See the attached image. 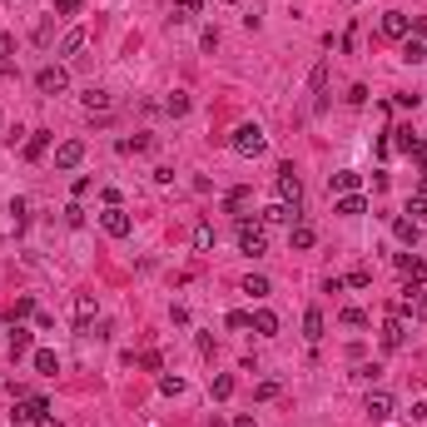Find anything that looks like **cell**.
I'll use <instances>...</instances> for the list:
<instances>
[{
	"label": "cell",
	"mask_w": 427,
	"mask_h": 427,
	"mask_svg": "<svg viewBox=\"0 0 427 427\" xmlns=\"http://www.w3.org/2000/svg\"><path fill=\"white\" fill-rule=\"evenodd\" d=\"M229 149H233V154H244V159H259L264 149H268L264 124H239V130L229 135Z\"/></svg>",
	"instance_id": "1"
},
{
	"label": "cell",
	"mask_w": 427,
	"mask_h": 427,
	"mask_svg": "<svg viewBox=\"0 0 427 427\" xmlns=\"http://www.w3.org/2000/svg\"><path fill=\"white\" fill-rule=\"evenodd\" d=\"M239 249L244 253H253V259H259V253H268V229L259 224V219H249V214H239Z\"/></svg>",
	"instance_id": "2"
},
{
	"label": "cell",
	"mask_w": 427,
	"mask_h": 427,
	"mask_svg": "<svg viewBox=\"0 0 427 427\" xmlns=\"http://www.w3.org/2000/svg\"><path fill=\"white\" fill-rule=\"evenodd\" d=\"M273 189H279V204H288V209L303 204V179L293 174V164H279V179H273Z\"/></svg>",
	"instance_id": "3"
},
{
	"label": "cell",
	"mask_w": 427,
	"mask_h": 427,
	"mask_svg": "<svg viewBox=\"0 0 427 427\" xmlns=\"http://www.w3.org/2000/svg\"><path fill=\"white\" fill-rule=\"evenodd\" d=\"M100 229L110 233V239H130L135 219H130V214H124V204H104V214H100Z\"/></svg>",
	"instance_id": "4"
},
{
	"label": "cell",
	"mask_w": 427,
	"mask_h": 427,
	"mask_svg": "<svg viewBox=\"0 0 427 427\" xmlns=\"http://www.w3.org/2000/svg\"><path fill=\"white\" fill-rule=\"evenodd\" d=\"M378 30H382V40H397V45H402V40L413 35V15H402V10H388V15L378 20Z\"/></svg>",
	"instance_id": "5"
},
{
	"label": "cell",
	"mask_w": 427,
	"mask_h": 427,
	"mask_svg": "<svg viewBox=\"0 0 427 427\" xmlns=\"http://www.w3.org/2000/svg\"><path fill=\"white\" fill-rule=\"evenodd\" d=\"M35 90L40 95H65L70 90V75L60 70V65H45V70H35Z\"/></svg>",
	"instance_id": "6"
},
{
	"label": "cell",
	"mask_w": 427,
	"mask_h": 427,
	"mask_svg": "<svg viewBox=\"0 0 427 427\" xmlns=\"http://www.w3.org/2000/svg\"><path fill=\"white\" fill-rule=\"evenodd\" d=\"M80 100H84V110H90V115H95L100 124L110 119V110H115V100H110V90H95V84H90V90H84Z\"/></svg>",
	"instance_id": "7"
},
{
	"label": "cell",
	"mask_w": 427,
	"mask_h": 427,
	"mask_svg": "<svg viewBox=\"0 0 427 427\" xmlns=\"http://www.w3.org/2000/svg\"><path fill=\"white\" fill-rule=\"evenodd\" d=\"M362 408H368V417H373V422H388V417L397 413V402H393V393H382V388H378V393H368V402H362Z\"/></svg>",
	"instance_id": "8"
},
{
	"label": "cell",
	"mask_w": 427,
	"mask_h": 427,
	"mask_svg": "<svg viewBox=\"0 0 427 427\" xmlns=\"http://www.w3.org/2000/svg\"><path fill=\"white\" fill-rule=\"evenodd\" d=\"M313 244H318V229H313V224H303V219L288 224V249H293V253H308Z\"/></svg>",
	"instance_id": "9"
},
{
	"label": "cell",
	"mask_w": 427,
	"mask_h": 427,
	"mask_svg": "<svg viewBox=\"0 0 427 427\" xmlns=\"http://www.w3.org/2000/svg\"><path fill=\"white\" fill-rule=\"evenodd\" d=\"M80 159H84V139L55 144V169H80Z\"/></svg>",
	"instance_id": "10"
},
{
	"label": "cell",
	"mask_w": 427,
	"mask_h": 427,
	"mask_svg": "<svg viewBox=\"0 0 427 427\" xmlns=\"http://www.w3.org/2000/svg\"><path fill=\"white\" fill-rule=\"evenodd\" d=\"M50 413V402L45 397H20L15 402V413H10V422H35V417H45Z\"/></svg>",
	"instance_id": "11"
},
{
	"label": "cell",
	"mask_w": 427,
	"mask_h": 427,
	"mask_svg": "<svg viewBox=\"0 0 427 427\" xmlns=\"http://www.w3.org/2000/svg\"><path fill=\"white\" fill-rule=\"evenodd\" d=\"M84 45H90V30H65V40H60V55H65V60H75V55H84Z\"/></svg>",
	"instance_id": "12"
},
{
	"label": "cell",
	"mask_w": 427,
	"mask_h": 427,
	"mask_svg": "<svg viewBox=\"0 0 427 427\" xmlns=\"http://www.w3.org/2000/svg\"><path fill=\"white\" fill-rule=\"evenodd\" d=\"M402 343H408V328H402V318H388V323H382V348L397 353Z\"/></svg>",
	"instance_id": "13"
},
{
	"label": "cell",
	"mask_w": 427,
	"mask_h": 427,
	"mask_svg": "<svg viewBox=\"0 0 427 427\" xmlns=\"http://www.w3.org/2000/svg\"><path fill=\"white\" fill-rule=\"evenodd\" d=\"M95 313H100L95 293H75V323H80V328H90V323H95Z\"/></svg>",
	"instance_id": "14"
},
{
	"label": "cell",
	"mask_w": 427,
	"mask_h": 427,
	"mask_svg": "<svg viewBox=\"0 0 427 427\" xmlns=\"http://www.w3.org/2000/svg\"><path fill=\"white\" fill-rule=\"evenodd\" d=\"M397 268H402V279H413L417 288L427 284V264H422V259H413V253H397Z\"/></svg>",
	"instance_id": "15"
},
{
	"label": "cell",
	"mask_w": 427,
	"mask_h": 427,
	"mask_svg": "<svg viewBox=\"0 0 427 427\" xmlns=\"http://www.w3.org/2000/svg\"><path fill=\"white\" fill-rule=\"evenodd\" d=\"M393 149H402V154H422V139L413 124H402V130H393Z\"/></svg>",
	"instance_id": "16"
},
{
	"label": "cell",
	"mask_w": 427,
	"mask_h": 427,
	"mask_svg": "<svg viewBox=\"0 0 427 427\" xmlns=\"http://www.w3.org/2000/svg\"><path fill=\"white\" fill-rule=\"evenodd\" d=\"M259 224L268 229V224H298V209H288V204H268L264 214H259Z\"/></svg>",
	"instance_id": "17"
},
{
	"label": "cell",
	"mask_w": 427,
	"mask_h": 427,
	"mask_svg": "<svg viewBox=\"0 0 427 427\" xmlns=\"http://www.w3.org/2000/svg\"><path fill=\"white\" fill-rule=\"evenodd\" d=\"M30 362H35V373H45V378H55V373H60V353H55V348H35V353H30Z\"/></svg>",
	"instance_id": "18"
},
{
	"label": "cell",
	"mask_w": 427,
	"mask_h": 427,
	"mask_svg": "<svg viewBox=\"0 0 427 427\" xmlns=\"http://www.w3.org/2000/svg\"><path fill=\"white\" fill-rule=\"evenodd\" d=\"M328 184H333V194H358V184H362V174H358V169H338V174H333Z\"/></svg>",
	"instance_id": "19"
},
{
	"label": "cell",
	"mask_w": 427,
	"mask_h": 427,
	"mask_svg": "<svg viewBox=\"0 0 427 427\" xmlns=\"http://www.w3.org/2000/svg\"><path fill=\"white\" fill-rule=\"evenodd\" d=\"M253 318V333H264V338H273V333H279V313H273V308H259V313H249Z\"/></svg>",
	"instance_id": "20"
},
{
	"label": "cell",
	"mask_w": 427,
	"mask_h": 427,
	"mask_svg": "<svg viewBox=\"0 0 427 427\" xmlns=\"http://www.w3.org/2000/svg\"><path fill=\"white\" fill-rule=\"evenodd\" d=\"M323 328H328L323 308H308V313H303V338H308V343H318V338H323Z\"/></svg>",
	"instance_id": "21"
},
{
	"label": "cell",
	"mask_w": 427,
	"mask_h": 427,
	"mask_svg": "<svg viewBox=\"0 0 427 427\" xmlns=\"http://www.w3.org/2000/svg\"><path fill=\"white\" fill-rule=\"evenodd\" d=\"M393 233H397V244H417V239H422V224L402 214V219H393Z\"/></svg>",
	"instance_id": "22"
},
{
	"label": "cell",
	"mask_w": 427,
	"mask_h": 427,
	"mask_svg": "<svg viewBox=\"0 0 427 427\" xmlns=\"http://www.w3.org/2000/svg\"><path fill=\"white\" fill-rule=\"evenodd\" d=\"M362 209H368V199H362V194H338V204H333V214H343V219H358Z\"/></svg>",
	"instance_id": "23"
},
{
	"label": "cell",
	"mask_w": 427,
	"mask_h": 427,
	"mask_svg": "<svg viewBox=\"0 0 427 427\" xmlns=\"http://www.w3.org/2000/svg\"><path fill=\"white\" fill-rule=\"evenodd\" d=\"M189 104H194V100H189L184 90H169V95H164V115H174V119H184V115H189Z\"/></svg>",
	"instance_id": "24"
},
{
	"label": "cell",
	"mask_w": 427,
	"mask_h": 427,
	"mask_svg": "<svg viewBox=\"0 0 427 427\" xmlns=\"http://www.w3.org/2000/svg\"><path fill=\"white\" fill-rule=\"evenodd\" d=\"M45 149H50V130H30L25 135V159H40Z\"/></svg>",
	"instance_id": "25"
},
{
	"label": "cell",
	"mask_w": 427,
	"mask_h": 427,
	"mask_svg": "<svg viewBox=\"0 0 427 427\" xmlns=\"http://www.w3.org/2000/svg\"><path fill=\"white\" fill-rule=\"evenodd\" d=\"M214 244H219V233H214V224H209V219H199V224H194V249H199V253H209Z\"/></svg>",
	"instance_id": "26"
},
{
	"label": "cell",
	"mask_w": 427,
	"mask_h": 427,
	"mask_svg": "<svg viewBox=\"0 0 427 427\" xmlns=\"http://www.w3.org/2000/svg\"><path fill=\"white\" fill-rule=\"evenodd\" d=\"M169 20H174V25H189V20H199V0H174Z\"/></svg>",
	"instance_id": "27"
},
{
	"label": "cell",
	"mask_w": 427,
	"mask_h": 427,
	"mask_svg": "<svg viewBox=\"0 0 427 427\" xmlns=\"http://www.w3.org/2000/svg\"><path fill=\"white\" fill-rule=\"evenodd\" d=\"M402 60H408V65L427 60V40H422V35H408V40H402Z\"/></svg>",
	"instance_id": "28"
},
{
	"label": "cell",
	"mask_w": 427,
	"mask_h": 427,
	"mask_svg": "<svg viewBox=\"0 0 427 427\" xmlns=\"http://www.w3.org/2000/svg\"><path fill=\"white\" fill-rule=\"evenodd\" d=\"M25 353H30V333L20 323H10V358H25Z\"/></svg>",
	"instance_id": "29"
},
{
	"label": "cell",
	"mask_w": 427,
	"mask_h": 427,
	"mask_svg": "<svg viewBox=\"0 0 427 427\" xmlns=\"http://www.w3.org/2000/svg\"><path fill=\"white\" fill-rule=\"evenodd\" d=\"M0 75H15V40L0 35Z\"/></svg>",
	"instance_id": "30"
},
{
	"label": "cell",
	"mask_w": 427,
	"mask_h": 427,
	"mask_svg": "<svg viewBox=\"0 0 427 427\" xmlns=\"http://www.w3.org/2000/svg\"><path fill=\"white\" fill-rule=\"evenodd\" d=\"M338 323H343V328H368V313H362V308H343Z\"/></svg>",
	"instance_id": "31"
},
{
	"label": "cell",
	"mask_w": 427,
	"mask_h": 427,
	"mask_svg": "<svg viewBox=\"0 0 427 427\" xmlns=\"http://www.w3.org/2000/svg\"><path fill=\"white\" fill-rule=\"evenodd\" d=\"M244 293H253V298H268V279H264V273H249V279H244Z\"/></svg>",
	"instance_id": "32"
},
{
	"label": "cell",
	"mask_w": 427,
	"mask_h": 427,
	"mask_svg": "<svg viewBox=\"0 0 427 427\" xmlns=\"http://www.w3.org/2000/svg\"><path fill=\"white\" fill-rule=\"evenodd\" d=\"M35 313V298H15L10 303V323H20V318H30Z\"/></svg>",
	"instance_id": "33"
},
{
	"label": "cell",
	"mask_w": 427,
	"mask_h": 427,
	"mask_svg": "<svg viewBox=\"0 0 427 427\" xmlns=\"http://www.w3.org/2000/svg\"><path fill=\"white\" fill-rule=\"evenodd\" d=\"M149 144H154V139H144V135H135V139H119V154H144Z\"/></svg>",
	"instance_id": "34"
},
{
	"label": "cell",
	"mask_w": 427,
	"mask_h": 427,
	"mask_svg": "<svg viewBox=\"0 0 427 427\" xmlns=\"http://www.w3.org/2000/svg\"><path fill=\"white\" fill-rule=\"evenodd\" d=\"M249 189H229V199H224V209H233V214H239V209H249Z\"/></svg>",
	"instance_id": "35"
},
{
	"label": "cell",
	"mask_w": 427,
	"mask_h": 427,
	"mask_svg": "<svg viewBox=\"0 0 427 427\" xmlns=\"http://www.w3.org/2000/svg\"><path fill=\"white\" fill-rule=\"evenodd\" d=\"M323 90H328V65L313 70V95H318V110H323Z\"/></svg>",
	"instance_id": "36"
},
{
	"label": "cell",
	"mask_w": 427,
	"mask_h": 427,
	"mask_svg": "<svg viewBox=\"0 0 427 427\" xmlns=\"http://www.w3.org/2000/svg\"><path fill=\"white\" fill-rule=\"evenodd\" d=\"M139 368H149V373H159V368H164V358H159V348H144V353H139Z\"/></svg>",
	"instance_id": "37"
},
{
	"label": "cell",
	"mask_w": 427,
	"mask_h": 427,
	"mask_svg": "<svg viewBox=\"0 0 427 427\" xmlns=\"http://www.w3.org/2000/svg\"><path fill=\"white\" fill-rule=\"evenodd\" d=\"M159 393H169V397H179V393H184V378H174V373H164V378H159Z\"/></svg>",
	"instance_id": "38"
},
{
	"label": "cell",
	"mask_w": 427,
	"mask_h": 427,
	"mask_svg": "<svg viewBox=\"0 0 427 427\" xmlns=\"http://www.w3.org/2000/svg\"><path fill=\"white\" fill-rule=\"evenodd\" d=\"M10 214H15V229L30 224V204H25V199H10Z\"/></svg>",
	"instance_id": "39"
},
{
	"label": "cell",
	"mask_w": 427,
	"mask_h": 427,
	"mask_svg": "<svg viewBox=\"0 0 427 427\" xmlns=\"http://www.w3.org/2000/svg\"><path fill=\"white\" fill-rule=\"evenodd\" d=\"M224 323H229V328H233V333H244V328H249V323H253V318H249V313H244V308H233V313H229V318H224Z\"/></svg>",
	"instance_id": "40"
},
{
	"label": "cell",
	"mask_w": 427,
	"mask_h": 427,
	"mask_svg": "<svg viewBox=\"0 0 427 427\" xmlns=\"http://www.w3.org/2000/svg\"><path fill=\"white\" fill-rule=\"evenodd\" d=\"M343 284H348V288H368V284H373V273H368V268H353Z\"/></svg>",
	"instance_id": "41"
},
{
	"label": "cell",
	"mask_w": 427,
	"mask_h": 427,
	"mask_svg": "<svg viewBox=\"0 0 427 427\" xmlns=\"http://www.w3.org/2000/svg\"><path fill=\"white\" fill-rule=\"evenodd\" d=\"M209 388H214V397H229V393H233V378H229V373H219V378L209 382Z\"/></svg>",
	"instance_id": "42"
},
{
	"label": "cell",
	"mask_w": 427,
	"mask_h": 427,
	"mask_svg": "<svg viewBox=\"0 0 427 427\" xmlns=\"http://www.w3.org/2000/svg\"><path fill=\"white\" fill-rule=\"evenodd\" d=\"M65 224H70V229H80V224H84V209H80V199H75V204H65Z\"/></svg>",
	"instance_id": "43"
},
{
	"label": "cell",
	"mask_w": 427,
	"mask_h": 427,
	"mask_svg": "<svg viewBox=\"0 0 427 427\" xmlns=\"http://www.w3.org/2000/svg\"><path fill=\"white\" fill-rule=\"evenodd\" d=\"M408 214H413V219H417V214H427V184L417 189V194H413V204H408Z\"/></svg>",
	"instance_id": "44"
},
{
	"label": "cell",
	"mask_w": 427,
	"mask_h": 427,
	"mask_svg": "<svg viewBox=\"0 0 427 427\" xmlns=\"http://www.w3.org/2000/svg\"><path fill=\"white\" fill-rule=\"evenodd\" d=\"M413 318H427V284L413 293Z\"/></svg>",
	"instance_id": "45"
},
{
	"label": "cell",
	"mask_w": 427,
	"mask_h": 427,
	"mask_svg": "<svg viewBox=\"0 0 427 427\" xmlns=\"http://www.w3.org/2000/svg\"><path fill=\"white\" fill-rule=\"evenodd\" d=\"M378 373H382V368H378V362H362V368H358L353 378H358V382H378Z\"/></svg>",
	"instance_id": "46"
},
{
	"label": "cell",
	"mask_w": 427,
	"mask_h": 427,
	"mask_svg": "<svg viewBox=\"0 0 427 427\" xmlns=\"http://www.w3.org/2000/svg\"><path fill=\"white\" fill-rule=\"evenodd\" d=\"M253 397H259V402H273V397H279V382H259V393H253Z\"/></svg>",
	"instance_id": "47"
},
{
	"label": "cell",
	"mask_w": 427,
	"mask_h": 427,
	"mask_svg": "<svg viewBox=\"0 0 427 427\" xmlns=\"http://www.w3.org/2000/svg\"><path fill=\"white\" fill-rule=\"evenodd\" d=\"M55 15H80V0H55Z\"/></svg>",
	"instance_id": "48"
},
{
	"label": "cell",
	"mask_w": 427,
	"mask_h": 427,
	"mask_svg": "<svg viewBox=\"0 0 427 427\" xmlns=\"http://www.w3.org/2000/svg\"><path fill=\"white\" fill-rule=\"evenodd\" d=\"M35 427H60V422H55V417L45 413V417H35Z\"/></svg>",
	"instance_id": "49"
},
{
	"label": "cell",
	"mask_w": 427,
	"mask_h": 427,
	"mask_svg": "<svg viewBox=\"0 0 427 427\" xmlns=\"http://www.w3.org/2000/svg\"><path fill=\"white\" fill-rule=\"evenodd\" d=\"M233 427H253V417H233Z\"/></svg>",
	"instance_id": "50"
},
{
	"label": "cell",
	"mask_w": 427,
	"mask_h": 427,
	"mask_svg": "<svg viewBox=\"0 0 427 427\" xmlns=\"http://www.w3.org/2000/svg\"><path fill=\"white\" fill-rule=\"evenodd\" d=\"M422 184H427V159H422Z\"/></svg>",
	"instance_id": "51"
},
{
	"label": "cell",
	"mask_w": 427,
	"mask_h": 427,
	"mask_svg": "<svg viewBox=\"0 0 427 427\" xmlns=\"http://www.w3.org/2000/svg\"><path fill=\"white\" fill-rule=\"evenodd\" d=\"M224 5H239V0H224Z\"/></svg>",
	"instance_id": "52"
}]
</instances>
